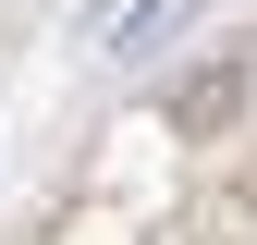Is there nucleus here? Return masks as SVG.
Listing matches in <instances>:
<instances>
[{"label":"nucleus","instance_id":"nucleus-1","mask_svg":"<svg viewBox=\"0 0 257 245\" xmlns=\"http://www.w3.org/2000/svg\"><path fill=\"white\" fill-rule=\"evenodd\" d=\"M233 98H245V61H233V49H220V61H208V74H196V86H184V98H172V122H184V135H208V122H220V110H233Z\"/></svg>","mask_w":257,"mask_h":245}]
</instances>
